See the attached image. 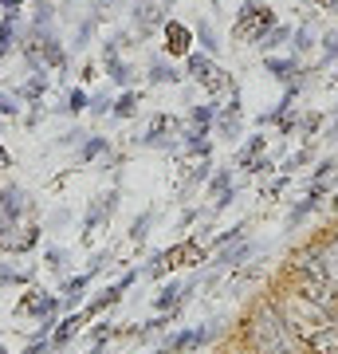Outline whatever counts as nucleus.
Segmentation results:
<instances>
[{
  "label": "nucleus",
  "instance_id": "1",
  "mask_svg": "<svg viewBox=\"0 0 338 354\" xmlns=\"http://www.w3.org/2000/svg\"><path fill=\"white\" fill-rule=\"evenodd\" d=\"M244 342H248V354H303L299 335L288 327V319L279 315L272 299L260 304L244 319Z\"/></svg>",
  "mask_w": 338,
  "mask_h": 354
},
{
  "label": "nucleus",
  "instance_id": "2",
  "mask_svg": "<svg viewBox=\"0 0 338 354\" xmlns=\"http://www.w3.org/2000/svg\"><path fill=\"white\" fill-rule=\"evenodd\" d=\"M276 28V12L267 8V4H256L248 0L244 8H240L236 24H232V39L236 44H263V36Z\"/></svg>",
  "mask_w": 338,
  "mask_h": 354
},
{
  "label": "nucleus",
  "instance_id": "3",
  "mask_svg": "<svg viewBox=\"0 0 338 354\" xmlns=\"http://www.w3.org/2000/svg\"><path fill=\"white\" fill-rule=\"evenodd\" d=\"M189 75L197 79L200 87L209 91V95H220V91H236L232 87V79H228L225 67H216L209 55H189Z\"/></svg>",
  "mask_w": 338,
  "mask_h": 354
},
{
  "label": "nucleus",
  "instance_id": "4",
  "mask_svg": "<svg viewBox=\"0 0 338 354\" xmlns=\"http://www.w3.org/2000/svg\"><path fill=\"white\" fill-rule=\"evenodd\" d=\"M59 295H48V291H28L24 304H20V311L24 315H36L44 327H39V335H48L51 327H55V315H59Z\"/></svg>",
  "mask_w": 338,
  "mask_h": 354
},
{
  "label": "nucleus",
  "instance_id": "5",
  "mask_svg": "<svg viewBox=\"0 0 338 354\" xmlns=\"http://www.w3.org/2000/svg\"><path fill=\"white\" fill-rule=\"evenodd\" d=\"M185 260H193V264H200V260H205V248H200L197 241H181L177 244V248H169V252H162V256H153V276H162L165 268H169V272H173L177 264H185Z\"/></svg>",
  "mask_w": 338,
  "mask_h": 354
},
{
  "label": "nucleus",
  "instance_id": "6",
  "mask_svg": "<svg viewBox=\"0 0 338 354\" xmlns=\"http://www.w3.org/2000/svg\"><path fill=\"white\" fill-rule=\"evenodd\" d=\"M303 354H338V319L303 335Z\"/></svg>",
  "mask_w": 338,
  "mask_h": 354
},
{
  "label": "nucleus",
  "instance_id": "7",
  "mask_svg": "<svg viewBox=\"0 0 338 354\" xmlns=\"http://www.w3.org/2000/svg\"><path fill=\"white\" fill-rule=\"evenodd\" d=\"M106 264V256H99V260H95V264L87 268V272H83V276H75V279H67V283H63V295H59V304L63 307H79V299H83V291H87V283L95 276H99V268Z\"/></svg>",
  "mask_w": 338,
  "mask_h": 354
},
{
  "label": "nucleus",
  "instance_id": "8",
  "mask_svg": "<svg viewBox=\"0 0 338 354\" xmlns=\"http://www.w3.org/2000/svg\"><path fill=\"white\" fill-rule=\"evenodd\" d=\"M319 260H323V279L338 291V232L319 241Z\"/></svg>",
  "mask_w": 338,
  "mask_h": 354
},
{
  "label": "nucleus",
  "instance_id": "9",
  "mask_svg": "<svg viewBox=\"0 0 338 354\" xmlns=\"http://www.w3.org/2000/svg\"><path fill=\"white\" fill-rule=\"evenodd\" d=\"M83 323H87V311H71V315L63 319V323H55V335H51V346L59 351V346H67V342L75 339L79 330H83Z\"/></svg>",
  "mask_w": 338,
  "mask_h": 354
},
{
  "label": "nucleus",
  "instance_id": "10",
  "mask_svg": "<svg viewBox=\"0 0 338 354\" xmlns=\"http://www.w3.org/2000/svg\"><path fill=\"white\" fill-rule=\"evenodd\" d=\"M209 339H213V330H209V327H193V330L173 335L165 346H169V354H181V351H193V346H200V342H209Z\"/></svg>",
  "mask_w": 338,
  "mask_h": 354
},
{
  "label": "nucleus",
  "instance_id": "11",
  "mask_svg": "<svg viewBox=\"0 0 338 354\" xmlns=\"http://www.w3.org/2000/svg\"><path fill=\"white\" fill-rule=\"evenodd\" d=\"M240 127H244V114H240V99H236V91H232V102L220 111V134L225 138H236Z\"/></svg>",
  "mask_w": 338,
  "mask_h": 354
},
{
  "label": "nucleus",
  "instance_id": "12",
  "mask_svg": "<svg viewBox=\"0 0 338 354\" xmlns=\"http://www.w3.org/2000/svg\"><path fill=\"white\" fill-rule=\"evenodd\" d=\"M44 59H48V67H55V71L67 64V55H63V48H59L55 36H44Z\"/></svg>",
  "mask_w": 338,
  "mask_h": 354
},
{
  "label": "nucleus",
  "instance_id": "13",
  "mask_svg": "<svg viewBox=\"0 0 338 354\" xmlns=\"http://www.w3.org/2000/svg\"><path fill=\"white\" fill-rule=\"evenodd\" d=\"M165 130H173V118H169V114H158V118L150 122V134H146V142H150V146L165 142Z\"/></svg>",
  "mask_w": 338,
  "mask_h": 354
},
{
  "label": "nucleus",
  "instance_id": "14",
  "mask_svg": "<svg viewBox=\"0 0 338 354\" xmlns=\"http://www.w3.org/2000/svg\"><path fill=\"white\" fill-rule=\"evenodd\" d=\"M189 118H193V130L197 134H209V127H213V118H216V106H197Z\"/></svg>",
  "mask_w": 338,
  "mask_h": 354
},
{
  "label": "nucleus",
  "instance_id": "15",
  "mask_svg": "<svg viewBox=\"0 0 338 354\" xmlns=\"http://www.w3.org/2000/svg\"><path fill=\"white\" fill-rule=\"evenodd\" d=\"M165 39H169V51H185L189 48V28L169 24V28H165Z\"/></svg>",
  "mask_w": 338,
  "mask_h": 354
},
{
  "label": "nucleus",
  "instance_id": "16",
  "mask_svg": "<svg viewBox=\"0 0 338 354\" xmlns=\"http://www.w3.org/2000/svg\"><path fill=\"white\" fill-rule=\"evenodd\" d=\"M134 20H138L142 32H150V28L158 24V20H162V12H158V4H142L138 12H134Z\"/></svg>",
  "mask_w": 338,
  "mask_h": 354
},
{
  "label": "nucleus",
  "instance_id": "17",
  "mask_svg": "<svg viewBox=\"0 0 338 354\" xmlns=\"http://www.w3.org/2000/svg\"><path fill=\"white\" fill-rule=\"evenodd\" d=\"M12 39H16V16H4L0 20V55L12 48Z\"/></svg>",
  "mask_w": 338,
  "mask_h": 354
},
{
  "label": "nucleus",
  "instance_id": "18",
  "mask_svg": "<svg viewBox=\"0 0 338 354\" xmlns=\"http://www.w3.org/2000/svg\"><path fill=\"white\" fill-rule=\"evenodd\" d=\"M150 79H153V83H177V79H181V75H177V71H173V64L165 67L162 59H158V64L150 67Z\"/></svg>",
  "mask_w": 338,
  "mask_h": 354
},
{
  "label": "nucleus",
  "instance_id": "19",
  "mask_svg": "<svg viewBox=\"0 0 338 354\" xmlns=\"http://www.w3.org/2000/svg\"><path fill=\"white\" fill-rule=\"evenodd\" d=\"M248 252H252V244H240V248H232V252H225V256H220L216 264H220V268H236L240 260H248Z\"/></svg>",
  "mask_w": 338,
  "mask_h": 354
},
{
  "label": "nucleus",
  "instance_id": "20",
  "mask_svg": "<svg viewBox=\"0 0 338 354\" xmlns=\"http://www.w3.org/2000/svg\"><path fill=\"white\" fill-rule=\"evenodd\" d=\"M267 71L276 79H291V71H295V59H267Z\"/></svg>",
  "mask_w": 338,
  "mask_h": 354
},
{
  "label": "nucleus",
  "instance_id": "21",
  "mask_svg": "<svg viewBox=\"0 0 338 354\" xmlns=\"http://www.w3.org/2000/svg\"><path fill=\"white\" fill-rule=\"evenodd\" d=\"M134 111H138V95H134V91H126L122 99H118V106H114V114H122V118H130Z\"/></svg>",
  "mask_w": 338,
  "mask_h": 354
},
{
  "label": "nucleus",
  "instance_id": "22",
  "mask_svg": "<svg viewBox=\"0 0 338 354\" xmlns=\"http://www.w3.org/2000/svg\"><path fill=\"white\" fill-rule=\"evenodd\" d=\"M106 150V138H91L87 146H83V162H91V158H95V153H102Z\"/></svg>",
  "mask_w": 338,
  "mask_h": 354
},
{
  "label": "nucleus",
  "instance_id": "23",
  "mask_svg": "<svg viewBox=\"0 0 338 354\" xmlns=\"http://www.w3.org/2000/svg\"><path fill=\"white\" fill-rule=\"evenodd\" d=\"M83 106H87V95H83V91H71V95H67V111H83Z\"/></svg>",
  "mask_w": 338,
  "mask_h": 354
},
{
  "label": "nucleus",
  "instance_id": "24",
  "mask_svg": "<svg viewBox=\"0 0 338 354\" xmlns=\"http://www.w3.org/2000/svg\"><path fill=\"white\" fill-rule=\"evenodd\" d=\"M20 106H16V95H0V118H8V114H16Z\"/></svg>",
  "mask_w": 338,
  "mask_h": 354
},
{
  "label": "nucleus",
  "instance_id": "25",
  "mask_svg": "<svg viewBox=\"0 0 338 354\" xmlns=\"http://www.w3.org/2000/svg\"><path fill=\"white\" fill-rule=\"evenodd\" d=\"M44 87H48V83H44V71H39V75L24 87V95H28V99H39V91H44Z\"/></svg>",
  "mask_w": 338,
  "mask_h": 354
},
{
  "label": "nucleus",
  "instance_id": "26",
  "mask_svg": "<svg viewBox=\"0 0 338 354\" xmlns=\"http://www.w3.org/2000/svg\"><path fill=\"white\" fill-rule=\"evenodd\" d=\"M146 228H150V213H142V221H134V232H130V241H142V236H146Z\"/></svg>",
  "mask_w": 338,
  "mask_h": 354
},
{
  "label": "nucleus",
  "instance_id": "27",
  "mask_svg": "<svg viewBox=\"0 0 338 354\" xmlns=\"http://www.w3.org/2000/svg\"><path fill=\"white\" fill-rule=\"evenodd\" d=\"M44 260H48V268H55V272H59V268H63V260H67V256H63L59 248H48V252H44Z\"/></svg>",
  "mask_w": 338,
  "mask_h": 354
},
{
  "label": "nucleus",
  "instance_id": "28",
  "mask_svg": "<svg viewBox=\"0 0 338 354\" xmlns=\"http://www.w3.org/2000/svg\"><path fill=\"white\" fill-rule=\"evenodd\" d=\"M330 169H335V158H326V162H319V169H314V177H326Z\"/></svg>",
  "mask_w": 338,
  "mask_h": 354
},
{
  "label": "nucleus",
  "instance_id": "29",
  "mask_svg": "<svg viewBox=\"0 0 338 354\" xmlns=\"http://www.w3.org/2000/svg\"><path fill=\"white\" fill-rule=\"evenodd\" d=\"M8 165H12V158H8V153L0 150V169H8Z\"/></svg>",
  "mask_w": 338,
  "mask_h": 354
},
{
  "label": "nucleus",
  "instance_id": "30",
  "mask_svg": "<svg viewBox=\"0 0 338 354\" xmlns=\"http://www.w3.org/2000/svg\"><path fill=\"white\" fill-rule=\"evenodd\" d=\"M319 4H323V8H335V4H338V0H319Z\"/></svg>",
  "mask_w": 338,
  "mask_h": 354
},
{
  "label": "nucleus",
  "instance_id": "31",
  "mask_svg": "<svg viewBox=\"0 0 338 354\" xmlns=\"http://www.w3.org/2000/svg\"><path fill=\"white\" fill-rule=\"evenodd\" d=\"M330 209H335V213H338V193H335V201H330Z\"/></svg>",
  "mask_w": 338,
  "mask_h": 354
},
{
  "label": "nucleus",
  "instance_id": "32",
  "mask_svg": "<svg viewBox=\"0 0 338 354\" xmlns=\"http://www.w3.org/2000/svg\"><path fill=\"white\" fill-rule=\"evenodd\" d=\"M153 354H169V346H162V351H153Z\"/></svg>",
  "mask_w": 338,
  "mask_h": 354
},
{
  "label": "nucleus",
  "instance_id": "33",
  "mask_svg": "<svg viewBox=\"0 0 338 354\" xmlns=\"http://www.w3.org/2000/svg\"><path fill=\"white\" fill-rule=\"evenodd\" d=\"M0 354H4V351H0Z\"/></svg>",
  "mask_w": 338,
  "mask_h": 354
}]
</instances>
